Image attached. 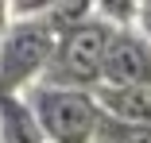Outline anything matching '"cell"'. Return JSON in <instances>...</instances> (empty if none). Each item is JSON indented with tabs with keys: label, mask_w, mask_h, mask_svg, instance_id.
<instances>
[{
	"label": "cell",
	"mask_w": 151,
	"mask_h": 143,
	"mask_svg": "<svg viewBox=\"0 0 151 143\" xmlns=\"http://www.w3.org/2000/svg\"><path fill=\"white\" fill-rule=\"evenodd\" d=\"M0 143H4V132H0Z\"/></svg>",
	"instance_id": "10"
},
{
	"label": "cell",
	"mask_w": 151,
	"mask_h": 143,
	"mask_svg": "<svg viewBox=\"0 0 151 143\" xmlns=\"http://www.w3.org/2000/svg\"><path fill=\"white\" fill-rule=\"evenodd\" d=\"M105 85L109 89H147L151 85V43L136 27L112 35L105 58Z\"/></svg>",
	"instance_id": "4"
},
{
	"label": "cell",
	"mask_w": 151,
	"mask_h": 143,
	"mask_svg": "<svg viewBox=\"0 0 151 143\" xmlns=\"http://www.w3.org/2000/svg\"><path fill=\"white\" fill-rule=\"evenodd\" d=\"M27 104H31L47 143H97V132L105 124V108L97 93L35 85L27 93Z\"/></svg>",
	"instance_id": "3"
},
{
	"label": "cell",
	"mask_w": 151,
	"mask_h": 143,
	"mask_svg": "<svg viewBox=\"0 0 151 143\" xmlns=\"http://www.w3.org/2000/svg\"><path fill=\"white\" fill-rule=\"evenodd\" d=\"M12 19H16V16H12V4H4V0H0V35L12 27Z\"/></svg>",
	"instance_id": "9"
},
{
	"label": "cell",
	"mask_w": 151,
	"mask_h": 143,
	"mask_svg": "<svg viewBox=\"0 0 151 143\" xmlns=\"http://www.w3.org/2000/svg\"><path fill=\"white\" fill-rule=\"evenodd\" d=\"M97 143H151V132H139V128H128V124L105 116V124L97 132Z\"/></svg>",
	"instance_id": "7"
},
{
	"label": "cell",
	"mask_w": 151,
	"mask_h": 143,
	"mask_svg": "<svg viewBox=\"0 0 151 143\" xmlns=\"http://www.w3.org/2000/svg\"><path fill=\"white\" fill-rule=\"evenodd\" d=\"M136 31L151 43V0H147V4H139V19H136Z\"/></svg>",
	"instance_id": "8"
},
{
	"label": "cell",
	"mask_w": 151,
	"mask_h": 143,
	"mask_svg": "<svg viewBox=\"0 0 151 143\" xmlns=\"http://www.w3.org/2000/svg\"><path fill=\"white\" fill-rule=\"evenodd\" d=\"M0 132L4 143H47L27 97H0Z\"/></svg>",
	"instance_id": "6"
},
{
	"label": "cell",
	"mask_w": 151,
	"mask_h": 143,
	"mask_svg": "<svg viewBox=\"0 0 151 143\" xmlns=\"http://www.w3.org/2000/svg\"><path fill=\"white\" fill-rule=\"evenodd\" d=\"M97 101H101L109 120H120L128 128L151 132V85L147 89H109V85H101Z\"/></svg>",
	"instance_id": "5"
},
{
	"label": "cell",
	"mask_w": 151,
	"mask_h": 143,
	"mask_svg": "<svg viewBox=\"0 0 151 143\" xmlns=\"http://www.w3.org/2000/svg\"><path fill=\"white\" fill-rule=\"evenodd\" d=\"M116 35V27L105 23L97 12L93 19H85L78 31L58 39V50L50 58V70L43 85L54 89H78V93H97L105 85V58H109V43Z\"/></svg>",
	"instance_id": "2"
},
{
	"label": "cell",
	"mask_w": 151,
	"mask_h": 143,
	"mask_svg": "<svg viewBox=\"0 0 151 143\" xmlns=\"http://www.w3.org/2000/svg\"><path fill=\"white\" fill-rule=\"evenodd\" d=\"M58 50V35L47 19H12V27L0 35V97H27L43 85L50 58Z\"/></svg>",
	"instance_id": "1"
}]
</instances>
